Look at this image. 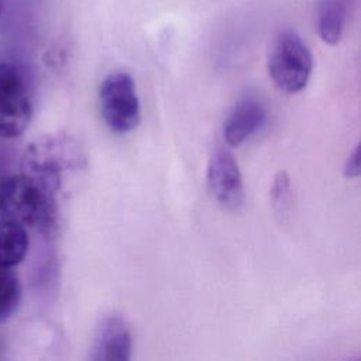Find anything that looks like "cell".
Instances as JSON below:
<instances>
[{"mask_svg":"<svg viewBox=\"0 0 361 361\" xmlns=\"http://www.w3.org/2000/svg\"><path fill=\"white\" fill-rule=\"evenodd\" d=\"M99 106L106 126L117 134L133 131L141 120L134 79L124 71L109 73L99 87Z\"/></svg>","mask_w":361,"mask_h":361,"instance_id":"3957f363","label":"cell"},{"mask_svg":"<svg viewBox=\"0 0 361 361\" xmlns=\"http://www.w3.org/2000/svg\"><path fill=\"white\" fill-rule=\"evenodd\" d=\"M51 196L47 186L28 173L0 178V217L24 227H38L49 221Z\"/></svg>","mask_w":361,"mask_h":361,"instance_id":"6da1fadb","label":"cell"},{"mask_svg":"<svg viewBox=\"0 0 361 361\" xmlns=\"http://www.w3.org/2000/svg\"><path fill=\"white\" fill-rule=\"evenodd\" d=\"M267 121V110L255 97L241 99L228 113L223 124V137L230 147L241 145Z\"/></svg>","mask_w":361,"mask_h":361,"instance_id":"52a82bcc","label":"cell"},{"mask_svg":"<svg viewBox=\"0 0 361 361\" xmlns=\"http://www.w3.org/2000/svg\"><path fill=\"white\" fill-rule=\"evenodd\" d=\"M207 186L213 197L226 209L235 210L244 200V183L234 155L217 148L207 164Z\"/></svg>","mask_w":361,"mask_h":361,"instance_id":"5b68a950","label":"cell"},{"mask_svg":"<svg viewBox=\"0 0 361 361\" xmlns=\"http://www.w3.org/2000/svg\"><path fill=\"white\" fill-rule=\"evenodd\" d=\"M351 0H319L316 27L319 37L329 45H337L344 34Z\"/></svg>","mask_w":361,"mask_h":361,"instance_id":"ba28073f","label":"cell"},{"mask_svg":"<svg viewBox=\"0 0 361 361\" xmlns=\"http://www.w3.org/2000/svg\"><path fill=\"white\" fill-rule=\"evenodd\" d=\"M0 10H1V0H0Z\"/></svg>","mask_w":361,"mask_h":361,"instance_id":"4fadbf2b","label":"cell"},{"mask_svg":"<svg viewBox=\"0 0 361 361\" xmlns=\"http://www.w3.org/2000/svg\"><path fill=\"white\" fill-rule=\"evenodd\" d=\"M21 298V285L18 276L11 268L0 267V319L11 314Z\"/></svg>","mask_w":361,"mask_h":361,"instance_id":"30bf717a","label":"cell"},{"mask_svg":"<svg viewBox=\"0 0 361 361\" xmlns=\"http://www.w3.org/2000/svg\"><path fill=\"white\" fill-rule=\"evenodd\" d=\"M268 75L283 93L303 90L313 69V56L303 39L293 31L279 32L268 54Z\"/></svg>","mask_w":361,"mask_h":361,"instance_id":"7a4b0ae2","label":"cell"},{"mask_svg":"<svg viewBox=\"0 0 361 361\" xmlns=\"http://www.w3.org/2000/svg\"><path fill=\"white\" fill-rule=\"evenodd\" d=\"M32 104L21 69L0 62V140L20 137L28 127Z\"/></svg>","mask_w":361,"mask_h":361,"instance_id":"277c9868","label":"cell"},{"mask_svg":"<svg viewBox=\"0 0 361 361\" xmlns=\"http://www.w3.org/2000/svg\"><path fill=\"white\" fill-rule=\"evenodd\" d=\"M361 158H360V144L354 148V151L348 155L344 164V175L347 178H357L361 173Z\"/></svg>","mask_w":361,"mask_h":361,"instance_id":"7c38bea8","label":"cell"},{"mask_svg":"<svg viewBox=\"0 0 361 361\" xmlns=\"http://www.w3.org/2000/svg\"><path fill=\"white\" fill-rule=\"evenodd\" d=\"M290 196V188H289V178L286 172H279L275 178L274 188H272V199L275 206L286 204L288 199Z\"/></svg>","mask_w":361,"mask_h":361,"instance_id":"8fae6325","label":"cell"},{"mask_svg":"<svg viewBox=\"0 0 361 361\" xmlns=\"http://www.w3.org/2000/svg\"><path fill=\"white\" fill-rule=\"evenodd\" d=\"M133 351L131 330L124 317L109 314L103 317L96 329L92 347L94 361H128Z\"/></svg>","mask_w":361,"mask_h":361,"instance_id":"8992f818","label":"cell"},{"mask_svg":"<svg viewBox=\"0 0 361 361\" xmlns=\"http://www.w3.org/2000/svg\"><path fill=\"white\" fill-rule=\"evenodd\" d=\"M30 247L24 226L0 217V267L13 268L27 255Z\"/></svg>","mask_w":361,"mask_h":361,"instance_id":"9c48e42d","label":"cell"}]
</instances>
